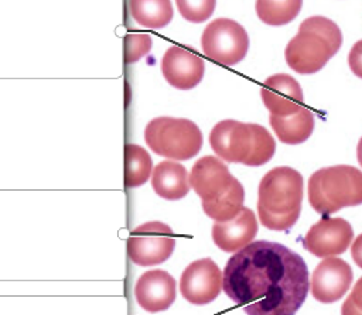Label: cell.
<instances>
[{
	"label": "cell",
	"instance_id": "6da1fadb",
	"mask_svg": "<svg viewBox=\"0 0 362 315\" xmlns=\"http://www.w3.org/2000/svg\"><path fill=\"white\" fill-rule=\"evenodd\" d=\"M308 268L288 247L267 240L236 251L223 270L222 288L246 315H294L308 294Z\"/></svg>",
	"mask_w": 362,
	"mask_h": 315
},
{
	"label": "cell",
	"instance_id": "7a4b0ae2",
	"mask_svg": "<svg viewBox=\"0 0 362 315\" xmlns=\"http://www.w3.org/2000/svg\"><path fill=\"white\" fill-rule=\"evenodd\" d=\"M209 144L221 160L249 167L266 164L276 151L274 138L266 127L232 119L222 120L212 127Z\"/></svg>",
	"mask_w": 362,
	"mask_h": 315
},
{
	"label": "cell",
	"instance_id": "3957f363",
	"mask_svg": "<svg viewBox=\"0 0 362 315\" xmlns=\"http://www.w3.org/2000/svg\"><path fill=\"white\" fill-rule=\"evenodd\" d=\"M308 201L321 215L361 205L362 171L346 164L317 170L308 179Z\"/></svg>",
	"mask_w": 362,
	"mask_h": 315
},
{
	"label": "cell",
	"instance_id": "277c9868",
	"mask_svg": "<svg viewBox=\"0 0 362 315\" xmlns=\"http://www.w3.org/2000/svg\"><path fill=\"white\" fill-rule=\"evenodd\" d=\"M144 141L156 154L173 161H184L199 153L202 133L188 119L160 116L146 126Z\"/></svg>",
	"mask_w": 362,
	"mask_h": 315
},
{
	"label": "cell",
	"instance_id": "5b68a950",
	"mask_svg": "<svg viewBox=\"0 0 362 315\" xmlns=\"http://www.w3.org/2000/svg\"><path fill=\"white\" fill-rule=\"evenodd\" d=\"M304 195L303 175L290 167H276L259 184L257 209L270 213H300Z\"/></svg>",
	"mask_w": 362,
	"mask_h": 315
},
{
	"label": "cell",
	"instance_id": "8992f818",
	"mask_svg": "<svg viewBox=\"0 0 362 315\" xmlns=\"http://www.w3.org/2000/svg\"><path fill=\"white\" fill-rule=\"evenodd\" d=\"M201 48L216 64L232 66L246 57L249 35L235 20L215 18L202 31Z\"/></svg>",
	"mask_w": 362,
	"mask_h": 315
},
{
	"label": "cell",
	"instance_id": "52a82bcc",
	"mask_svg": "<svg viewBox=\"0 0 362 315\" xmlns=\"http://www.w3.org/2000/svg\"><path fill=\"white\" fill-rule=\"evenodd\" d=\"M174 247V232L158 220L137 226L127 239V254L139 266L161 264L173 254Z\"/></svg>",
	"mask_w": 362,
	"mask_h": 315
},
{
	"label": "cell",
	"instance_id": "ba28073f",
	"mask_svg": "<svg viewBox=\"0 0 362 315\" xmlns=\"http://www.w3.org/2000/svg\"><path fill=\"white\" fill-rule=\"evenodd\" d=\"M334 55L328 41L307 30H298L284 49L287 65L301 75L318 72Z\"/></svg>",
	"mask_w": 362,
	"mask_h": 315
},
{
	"label": "cell",
	"instance_id": "9c48e42d",
	"mask_svg": "<svg viewBox=\"0 0 362 315\" xmlns=\"http://www.w3.org/2000/svg\"><path fill=\"white\" fill-rule=\"evenodd\" d=\"M223 273L211 258L195 260L185 267L180 280L181 295L194 305L212 302L221 292Z\"/></svg>",
	"mask_w": 362,
	"mask_h": 315
},
{
	"label": "cell",
	"instance_id": "30bf717a",
	"mask_svg": "<svg viewBox=\"0 0 362 315\" xmlns=\"http://www.w3.org/2000/svg\"><path fill=\"white\" fill-rule=\"evenodd\" d=\"M354 239L351 223L342 218H322L307 232L303 244L311 254L325 258L342 254Z\"/></svg>",
	"mask_w": 362,
	"mask_h": 315
},
{
	"label": "cell",
	"instance_id": "8fae6325",
	"mask_svg": "<svg viewBox=\"0 0 362 315\" xmlns=\"http://www.w3.org/2000/svg\"><path fill=\"white\" fill-rule=\"evenodd\" d=\"M352 278V268L345 260L338 257H325L313 273L310 281L311 294L322 304L335 302L346 294Z\"/></svg>",
	"mask_w": 362,
	"mask_h": 315
},
{
	"label": "cell",
	"instance_id": "7c38bea8",
	"mask_svg": "<svg viewBox=\"0 0 362 315\" xmlns=\"http://www.w3.org/2000/svg\"><path fill=\"white\" fill-rule=\"evenodd\" d=\"M204 72L202 58L189 49L173 45L161 58V73L175 89L189 90L195 88L202 81Z\"/></svg>",
	"mask_w": 362,
	"mask_h": 315
},
{
	"label": "cell",
	"instance_id": "4fadbf2b",
	"mask_svg": "<svg viewBox=\"0 0 362 315\" xmlns=\"http://www.w3.org/2000/svg\"><path fill=\"white\" fill-rule=\"evenodd\" d=\"M260 96L270 114L274 116H291L304 106L300 83L287 73H274L269 76L262 85Z\"/></svg>",
	"mask_w": 362,
	"mask_h": 315
},
{
	"label": "cell",
	"instance_id": "5bb4252c",
	"mask_svg": "<svg viewBox=\"0 0 362 315\" xmlns=\"http://www.w3.org/2000/svg\"><path fill=\"white\" fill-rule=\"evenodd\" d=\"M235 177L221 158L205 155L191 168L189 184L201 202L214 201L221 196L233 182Z\"/></svg>",
	"mask_w": 362,
	"mask_h": 315
},
{
	"label": "cell",
	"instance_id": "9a60e30c",
	"mask_svg": "<svg viewBox=\"0 0 362 315\" xmlns=\"http://www.w3.org/2000/svg\"><path fill=\"white\" fill-rule=\"evenodd\" d=\"M175 280L164 270L143 273L134 287L137 304L148 312L165 311L175 301Z\"/></svg>",
	"mask_w": 362,
	"mask_h": 315
},
{
	"label": "cell",
	"instance_id": "2e32d148",
	"mask_svg": "<svg viewBox=\"0 0 362 315\" xmlns=\"http://www.w3.org/2000/svg\"><path fill=\"white\" fill-rule=\"evenodd\" d=\"M257 233V220L252 209L242 210L230 220L215 222L212 225L214 243L226 253H236L249 243Z\"/></svg>",
	"mask_w": 362,
	"mask_h": 315
},
{
	"label": "cell",
	"instance_id": "e0dca14e",
	"mask_svg": "<svg viewBox=\"0 0 362 315\" xmlns=\"http://www.w3.org/2000/svg\"><path fill=\"white\" fill-rule=\"evenodd\" d=\"M153 191L168 201L184 198L191 188L189 175L184 165L177 161H161L151 172Z\"/></svg>",
	"mask_w": 362,
	"mask_h": 315
},
{
	"label": "cell",
	"instance_id": "ac0fdd59",
	"mask_svg": "<svg viewBox=\"0 0 362 315\" xmlns=\"http://www.w3.org/2000/svg\"><path fill=\"white\" fill-rule=\"evenodd\" d=\"M269 121L277 138L290 145L304 143L314 130V114L305 106L286 117L270 114Z\"/></svg>",
	"mask_w": 362,
	"mask_h": 315
},
{
	"label": "cell",
	"instance_id": "d6986e66",
	"mask_svg": "<svg viewBox=\"0 0 362 315\" xmlns=\"http://www.w3.org/2000/svg\"><path fill=\"white\" fill-rule=\"evenodd\" d=\"M133 20L146 28H163L174 16L171 0H129Z\"/></svg>",
	"mask_w": 362,
	"mask_h": 315
},
{
	"label": "cell",
	"instance_id": "ffe728a7",
	"mask_svg": "<svg viewBox=\"0 0 362 315\" xmlns=\"http://www.w3.org/2000/svg\"><path fill=\"white\" fill-rule=\"evenodd\" d=\"M245 191L242 184L235 178L232 185L216 199L201 202L205 215L215 222H226L233 219L243 208Z\"/></svg>",
	"mask_w": 362,
	"mask_h": 315
},
{
	"label": "cell",
	"instance_id": "44dd1931",
	"mask_svg": "<svg viewBox=\"0 0 362 315\" xmlns=\"http://www.w3.org/2000/svg\"><path fill=\"white\" fill-rule=\"evenodd\" d=\"M153 172L150 154L137 144L124 145V185L134 188L143 185Z\"/></svg>",
	"mask_w": 362,
	"mask_h": 315
},
{
	"label": "cell",
	"instance_id": "7402d4cb",
	"mask_svg": "<svg viewBox=\"0 0 362 315\" xmlns=\"http://www.w3.org/2000/svg\"><path fill=\"white\" fill-rule=\"evenodd\" d=\"M303 0H256V14L267 25H284L300 13Z\"/></svg>",
	"mask_w": 362,
	"mask_h": 315
},
{
	"label": "cell",
	"instance_id": "603a6c76",
	"mask_svg": "<svg viewBox=\"0 0 362 315\" xmlns=\"http://www.w3.org/2000/svg\"><path fill=\"white\" fill-rule=\"evenodd\" d=\"M298 30H307V31H313L318 35H321L325 41H328V44L331 45V48L334 49V52L337 54L342 45V32L339 30V27L329 18L324 17V16H311L308 18H305Z\"/></svg>",
	"mask_w": 362,
	"mask_h": 315
},
{
	"label": "cell",
	"instance_id": "cb8c5ba5",
	"mask_svg": "<svg viewBox=\"0 0 362 315\" xmlns=\"http://www.w3.org/2000/svg\"><path fill=\"white\" fill-rule=\"evenodd\" d=\"M177 10L189 23L206 21L216 6V0H175Z\"/></svg>",
	"mask_w": 362,
	"mask_h": 315
},
{
	"label": "cell",
	"instance_id": "d4e9b609",
	"mask_svg": "<svg viewBox=\"0 0 362 315\" xmlns=\"http://www.w3.org/2000/svg\"><path fill=\"white\" fill-rule=\"evenodd\" d=\"M153 41L148 34L144 32H133L127 34L123 41V55L126 64H133L147 55L151 49Z\"/></svg>",
	"mask_w": 362,
	"mask_h": 315
},
{
	"label": "cell",
	"instance_id": "484cf974",
	"mask_svg": "<svg viewBox=\"0 0 362 315\" xmlns=\"http://www.w3.org/2000/svg\"><path fill=\"white\" fill-rule=\"evenodd\" d=\"M260 223L272 230H287L294 226L298 220L300 213H270L262 209H257Z\"/></svg>",
	"mask_w": 362,
	"mask_h": 315
},
{
	"label": "cell",
	"instance_id": "4316f807",
	"mask_svg": "<svg viewBox=\"0 0 362 315\" xmlns=\"http://www.w3.org/2000/svg\"><path fill=\"white\" fill-rule=\"evenodd\" d=\"M348 64L352 73L362 79V40L356 41L349 54H348Z\"/></svg>",
	"mask_w": 362,
	"mask_h": 315
},
{
	"label": "cell",
	"instance_id": "83f0119b",
	"mask_svg": "<svg viewBox=\"0 0 362 315\" xmlns=\"http://www.w3.org/2000/svg\"><path fill=\"white\" fill-rule=\"evenodd\" d=\"M351 256H352V260L356 263V266L362 268V233L354 240L351 246Z\"/></svg>",
	"mask_w": 362,
	"mask_h": 315
},
{
	"label": "cell",
	"instance_id": "f1b7e54d",
	"mask_svg": "<svg viewBox=\"0 0 362 315\" xmlns=\"http://www.w3.org/2000/svg\"><path fill=\"white\" fill-rule=\"evenodd\" d=\"M348 298L362 311V277L355 283L351 294L348 295Z\"/></svg>",
	"mask_w": 362,
	"mask_h": 315
},
{
	"label": "cell",
	"instance_id": "f546056e",
	"mask_svg": "<svg viewBox=\"0 0 362 315\" xmlns=\"http://www.w3.org/2000/svg\"><path fill=\"white\" fill-rule=\"evenodd\" d=\"M341 315H362V311L349 298H346L342 304Z\"/></svg>",
	"mask_w": 362,
	"mask_h": 315
},
{
	"label": "cell",
	"instance_id": "4dcf8cb0",
	"mask_svg": "<svg viewBox=\"0 0 362 315\" xmlns=\"http://www.w3.org/2000/svg\"><path fill=\"white\" fill-rule=\"evenodd\" d=\"M356 158H358L359 165L362 167V137H361V138H359V141H358V147H356Z\"/></svg>",
	"mask_w": 362,
	"mask_h": 315
}]
</instances>
